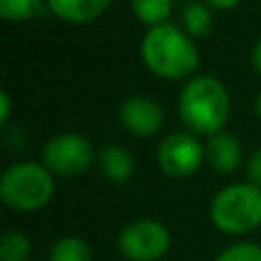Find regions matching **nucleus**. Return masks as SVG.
<instances>
[{
	"label": "nucleus",
	"instance_id": "nucleus-1",
	"mask_svg": "<svg viewBox=\"0 0 261 261\" xmlns=\"http://www.w3.org/2000/svg\"><path fill=\"white\" fill-rule=\"evenodd\" d=\"M140 58L149 71L167 81H184L199 69V50L193 37L174 23L149 28L140 44Z\"/></svg>",
	"mask_w": 261,
	"mask_h": 261
},
{
	"label": "nucleus",
	"instance_id": "nucleus-2",
	"mask_svg": "<svg viewBox=\"0 0 261 261\" xmlns=\"http://www.w3.org/2000/svg\"><path fill=\"white\" fill-rule=\"evenodd\" d=\"M229 92L218 78L195 76L179 94V117L193 133L218 135L229 119Z\"/></svg>",
	"mask_w": 261,
	"mask_h": 261
},
{
	"label": "nucleus",
	"instance_id": "nucleus-3",
	"mask_svg": "<svg viewBox=\"0 0 261 261\" xmlns=\"http://www.w3.org/2000/svg\"><path fill=\"white\" fill-rule=\"evenodd\" d=\"M55 195V176L41 163L21 161L9 165L0 176V199L18 213L44 208Z\"/></svg>",
	"mask_w": 261,
	"mask_h": 261
},
{
	"label": "nucleus",
	"instance_id": "nucleus-4",
	"mask_svg": "<svg viewBox=\"0 0 261 261\" xmlns=\"http://www.w3.org/2000/svg\"><path fill=\"white\" fill-rule=\"evenodd\" d=\"M208 218L227 236L252 234L261 227V188L245 181L218 190L208 206Z\"/></svg>",
	"mask_w": 261,
	"mask_h": 261
},
{
	"label": "nucleus",
	"instance_id": "nucleus-5",
	"mask_svg": "<svg viewBox=\"0 0 261 261\" xmlns=\"http://www.w3.org/2000/svg\"><path fill=\"white\" fill-rule=\"evenodd\" d=\"M172 248V234L153 218H138L117 234V252L126 261H161Z\"/></svg>",
	"mask_w": 261,
	"mask_h": 261
},
{
	"label": "nucleus",
	"instance_id": "nucleus-6",
	"mask_svg": "<svg viewBox=\"0 0 261 261\" xmlns=\"http://www.w3.org/2000/svg\"><path fill=\"white\" fill-rule=\"evenodd\" d=\"M96 161L92 142L81 133H62L50 138L41 151V165L53 176H81Z\"/></svg>",
	"mask_w": 261,
	"mask_h": 261
},
{
	"label": "nucleus",
	"instance_id": "nucleus-7",
	"mask_svg": "<svg viewBox=\"0 0 261 261\" xmlns=\"http://www.w3.org/2000/svg\"><path fill=\"white\" fill-rule=\"evenodd\" d=\"M206 158V149L195 133H172L158 144L156 161L163 174L172 179H186L199 170Z\"/></svg>",
	"mask_w": 261,
	"mask_h": 261
},
{
	"label": "nucleus",
	"instance_id": "nucleus-8",
	"mask_svg": "<svg viewBox=\"0 0 261 261\" xmlns=\"http://www.w3.org/2000/svg\"><path fill=\"white\" fill-rule=\"evenodd\" d=\"M119 122L128 133L138 135V138H149L163 128L165 113H163L161 103L149 96H128L119 106Z\"/></svg>",
	"mask_w": 261,
	"mask_h": 261
},
{
	"label": "nucleus",
	"instance_id": "nucleus-9",
	"mask_svg": "<svg viewBox=\"0 0 261 261\" xmlns=\"http://www.w3.org/2000/svg\"><path fill=\"white\" fill-rule=\"evenodd\" d=\"M204 149H206L208 165L216 172H220V174H231V172L239 170L243 151H241L239 140L231 133L222 130V133H218V135H211Z\"/></svg>",
	"mask_w": 261,
	"mask_h": 261
},
{
	"label": "nucleus",
	"instance_id": "nucleus-10",
	"mask_svg": "<svg viewBox=\"0 0 261 261\" xmlns=\"http://www.w3.org/2000/svg\"><path fill=\"white\" fill-rule=\"evenodd\" d=\"M48 9L67 23H92L106 14L113 0H46Z\"/></svg>",
	"mask_w": 261,
	"mask_h": 261
},
{
	"label": "nucleus",
	"instance_id": "nucleus-11",
	"mask_svg": "<svg viewBox=\"0 0 261 261\" xmlns=\"http://www.w3.org/2000/svg\"><path fill=\"white\" fill-rule=\"evenodd\" d=\"M96 163H99V170L110 184H126V181L133 176L135 170V161L130 156L128 149L119 147V144H108L99 151L96 156Z\"/></svg>",
	"mask_w": 261,
	"mask_h": 261
},
{
	"label": "nucleus",
	"instance_id": "nucleus-12",
	"mask_svg": "<svg viewBox=\"0 0 261 261\" xmlns=\"http://www.w3.org/2000/svg\"><path fill=\"white\" fill-rule=\"evenodd\" d=\"M181 18H184V30L188 32L190 37H208V32L213 30L211 7L204 5L202 0H190V3H186L184 12H181Z\"/></svg>",
	"mask_w": 261,
	"mask_h": 261
},
{
	"label": "nucleus",
	"instance_id": "nucleus-13",
	"mask_svg": "<svg viewBox=\"0 0 261 261\" xmlns=\"http://www.w3.org/2000/svg\"><path fill=\"white\" fill-rule=\"evenodd\" d=\"M92 248L78 236H62L48 250V261H92Z\"/></svg>",
	"mask_w": 261,
	"mask_h": 261
},
{
	"label": "nucleus",
	"instance_id": "nucleus-14",
	"mask_svg": "<svg viewBox=\"0 0 261 261\" xmlns=\"http://www.w3.org/2000/svg\"><path fill=\"white\" fill-rule=\"evenodd\" d=\"M135 18L149 28H156L167 23L172 14V0H130Z\"/></svg>",
	"mask_w": 261,
	"mask_h": 261
},
{
	"label": "nucleus",
	"instance_id": "nucleus-15",
	"mask_svg": "<svg viewBox=\"0 0 261 261\" xmlns=\"http://www.w3.org/2000/svg\"><path fill=\"white\" fill-rule=\"evenodd\" d=\"M48 9L46 0H0V18L12 23L30 21Z\"/></svg>",
	"mask_w": 261,
	"mask_h": 261
},
{
	"label": "nucleus",
	"instance_id": "nucleus-16",
	"mask_svg": "<svg viewBox=\"0 0 261 261\" xmlns=\"http://www.w3.org/2000/svg\"><path fill=\"white\" fill-rule=\"evenodd\" d=\"M32 243L23 231H7L0 239V261H28Z\"/></svg>",
	"mask_w": 261,
	"mask_h": 261
},
{
	"label": "nucleus",
	"instance_id": "nucleus-17",
	"mask_svg": "<svg viewBox=\"0 0 261 261\" xmlns=\"http://www.w3.org/2000/svg\"><path fill=\"white\" fill-rule=\"evenodd\" d=\"M213 261H261V245L254 241H236L218 252Z\"/></svg>",
	"mask_w": 261,
	"mask_h": 261
},
{
	"label": "nucleus",
	"instance_id": "nucleus-18",
	"mask_svg": "<svg viewBox=\"0 0 261 261\" xmlns=\"http://www.w3.org/2000/svg\"><path fill=\"white\" fill-rule=\"evenodd\" d=\"M245 174H248V184L259 186V188H261V149L252 151V156L248 158V165H245Z\"/></svg>",
	"mask_w": 261,
	"mask_h": 261
},
{
	"label": "nucleus",
	"instance_id": "nucleus-19",
	"mask_svg": "<svg viewBox=\"0 0 261 261\" xmlns=\"http://www.w3.org/2000/svg\"><path fill=\"white\" fill-rule=\"evenodd\" d=\"M9 113H12V101H9V94L3 92L0 94V122L7 126L9 124Z\"/></svg>",
	"mask_w": 261,
	"mask_h": 261
},
{
	"label": "nucleus",
	"instance_id": "nucleus-20",
	"mask_svg": "<svg viewBox=\"0 0 261 261\" xmlns=\"http://www.w3.org/2000/svg\"><path fill=\"white\" fill-rule=\"evenodd\" d=\"M204 5H208L211 9H220V12H227V9H234L241 0H202Z\"/></svg>",
	"mask_w": 261,
	"mask_h": 261
},
{
	"label": "nucleus",
	"instance_id": "nucleus-21",
	"mask_svg": "<svg viewBox=\"0 0 261 261\" xmlns=\"http://www.w3.org/2000/svg\"><path fill=\"white\" fill-rule=\"evenodd\" d=\"M252 67L261 73V39L254 44V48H252Z\"/></svg>",
	"mask_w": 261,
	"mask_h": 261
},
{
	"label": "nucleus",
	"instance_id": "nucleus-22",
	"mask_svg": "<svg viewBox=\"0 0 261 261\" xmlns=\"http://www.w3.org/2000/svg\"><path fill=\"white\" fill-rule=\"evenodd\" d=\"M254 110H257V117L261 119V94L257 96V101H254Z\"/></svg>",
	"mask_w": 261,
	"mask_h": 261
}]
</instances>
